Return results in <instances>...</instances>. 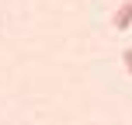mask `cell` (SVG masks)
Masks as SVG:
<instances>
[{"label":"cell","instance_id":"1","mask_svg":"<svg viewBox=\"0 0 132 125\" xmlns=\"http://www.w3.org/2000/svg\"><path fill=\"white\" fill-rule=\"evenodd\" d=\"M129 24H132V0H125V4L115 11V28H118V31H125Z\"/></svg>","mask_w":132,"mask_h":125},{"label":"cell","instance_id":"2","mask_svg":"<svg viewBox=\"0 0 132 125\" xmlns=\"http://www.w3.org/2000/svg\"><path fill=\"white\" fill-rule=\"evenodd\" d=\"M122 63H125V70H129V77H132V45L122 52Z\"/></svg>","mask_w":132,"mask_h":125}]
</instances>
